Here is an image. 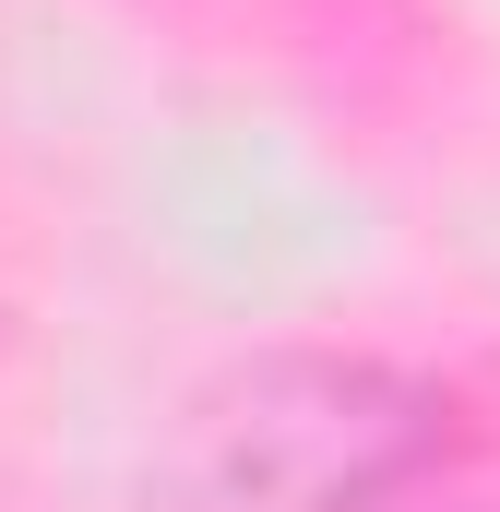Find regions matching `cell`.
Here are the masks:
<instances>
[{
    "mask_svg": "<svg viewBox=\"0 0 500 512\" xmlns=\"http://www.w3.org/2000/svg\"><path fill=\"white\" fill-rule=\"evenodd\" d=\"M465 441L453 382L358 346H262L191 393L143 465V512H393Z\"/></svg>",
    "mask_w": 500,
    "mask_h": 512,
    "instance_id": "6da1fadb",
    "label": "cell"
}]
</instances>
